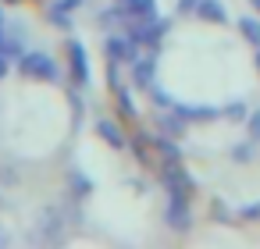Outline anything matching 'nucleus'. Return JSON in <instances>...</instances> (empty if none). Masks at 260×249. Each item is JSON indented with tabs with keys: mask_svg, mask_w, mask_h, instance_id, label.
Instances as JSON below:
<instances>
[{
	"mask_svg": "<svg viewBox=\"0 0 260 249\" xmlns=\"http://www.w3.org/2000/svg\"><path fill=\"white\" fill-rule=\"evenodd\" d=\"M249 132H253V139L260 143V111H253V114H249Z\"/></svg>",
	"mask_w": 260,
	"mask_h": 249,
	"instance_id": "nucleus-7",
	"label": "nucleus"
},
{
	"mask_svg": "<svg viewBox=\"0 0 260 249\" xmlns=\"http://www.w3.org/2000/svg\"><path fill=\"white\" fill-rule=\"evenodd\" d=\"M72 64H75V75H79V82H89V79H86V64H82V47H79V43H72Z\"/></svg>",
	"mask_w": 260,
	"mask_h": 249,
	"instance_id": "nucleus-5",
	"label": "nucleus"
},
{
	"mask_svg": "<svg viewBox=\"0 0 260 249\" xmlns=\"http://www.w3.org/2000/svg\"><path fill=\"white\" fill-rule=\"evenodd\" d=\"M196 15L200 18H210V22H228L221 0H196Z\"/></svg>",
	"mask_w": 260,
	"mask_h": 249,
	"instance_id": "nucleus-2",
	"label": "nucleus"
},
{
	"mask_svg": "<svg viewBox=\"0 0 260 249\" xmlns=\"http://www.w3.org/2000/svg\"><path fill=\"white\" fill-rule=\"evenodd\" d=\"M253 8H256V11H260V0H253Z\"/></svg>",
	"mask_w": 260,
	"mask_h": 249,
	"instance_id": "nucleus-8",
	"label": "nucleus"
},
{
	"mask_svg": "<svg viewBox=\"0 0 260 249\" xmlns=\"http://www.w3.org/2000/svg\"><path fill=\"white\" fill-rule=\"evenodd\" d=\"M107 50H111V61H136V40L132 36L107 40Z\"/></svg>",
	"mask_w": 260,
	"mask_h": 249,
	"instance_id": "nucleus-1",
	"label": "nucleus"
},
{
	"mask_svg": "<svg viewBox=\"0 0 260 249\" xmlns=\"http://www.w3.org/2000/svg\"><path fill=\"white\" fill-rule=\"evenodd\" d=\"M96 128H100V135H104V143H107V146H118V150L125 146V135H121V128H118V125H111V121H100Z\"/></svg>",
	"mask_w": 260,
	"mask_h": 249,
	"instance_id": "nucleus-3",
	"label": "nucleus"
},
{
	"mask_svg": "<svg viewBox=\"0 0 260 249\" xmlns=\"http://www.w3.org/2000/svg\"><path fill=\"white\" fill-rule=\"evenodd\" d=\"M239 32L260 50V22H256V18H239Z\"/></svg>",
	"mask_w": 260,
	"mask_h": 249,
	"instance_id": "nucleus-4",
	"label": "nucleus"
},
{
	"mask_svg": "<svg viewBox=\"0 0 260 249\" xmlns=\"http://www.w3.org/2000/svg\"><path fill=\"white\" fill-rule=\"evenodd\" d=\"M150 75H153V64H150V61H146V64L139 61V64H136V86H146Z\"/></svg>",
	"mask_w": 260,
	"mask_h": 249,
	"instance_id": "nucleus-6",
	"label": "nucleus"
},
{
	"mask_svg": "<svg viewBox=\"0 0 260 249\" xmlns=\"http://www.w3.org/2000/svg\"><path fill=\"white\" fill-rule=\"evenodd\" d=\"M256 64H260V50H256Z\"/></svg>",
	"mask_w": 260,
	"mask_h": 249,
	"instance_id": "nucleus-9",
	"label": "nucleus"
}]
</instances>
